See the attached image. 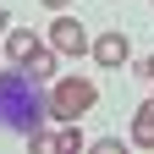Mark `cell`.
Here are the masks:
<instances>
[{
    "label": "cell",
    "mask_w": 154,
    "mask_h": 154,
    "mask_svg": "<svg viewBox=\"0 0 154 154\" xmlns=\"http://www.w3.org/2000/svg\"><path fill=\"white\" fill-rule=\"evenodd\" d=\"M38 77L28 66H17L0 77V121H11V127H22V132H38V116H44V105H38V94H33Z\"/></svg>",
    "instance_id": "6da1fadb"
},
{
    "label": "cell",
    "mask_w": 154,
    "mask_h": 154,
    "mask_svg": "<svg viewBox=\"0 0 154 154\" xmlns=\"http://www.w3.org/2000/svg\"><path fill=\"white\" fill-rule=\"evenodd\" d=\"M94 105H99V88H94L88 77H61V83L50 88V99H44V110L55 121H83Z\"/></svg>",
    "instance_id": "7a4b0ae2"
},
{
    "label": "cell",
    "mask_w": 154,
    "mask_h": 154,
    "mask_svg": "<svg viewBox=\"0 0 154 154\" xmlns=\"http://www.w3.org/2000/svg\"><path fill=\"white\" fill-rule=\"evenodd\" d=\"M6 55H11V66H28L38 83L55 77V55H50V44H44V38H33L28 28H11V33H6Z\"/></svg>",
    "instance_id": "3957f363"
},
{
    "label": "cell",
    "mask_w": 154,
    "mask_h": 154,
    "mask_svg": "<svg viewBox=\"0 0 154 154\" xmlns=\"http://www.w3.org/2000/svg\"><path fill=\"white\" fill-rule=\"evenodd\" d=\"M50 50H61V55H83V50H88V28L77 22V17H55V22H50Z\"/></svg>",
    "instance_id": "277c9868"
},
{
    "label": "cell",
    "mask_w": 154,
    "mask_h": 154,
    "mask_svg": "<svg viewBox=\"0 0 154 154\" xmlns=\"http://www.w3.org/2000/svg\"><path fill=\"white\" fill-rule=\"evenodd\" d=\"M88 50H94V61H99V66H127V61H132V38H127L121 28H116V33H99Z\"/></svg>",
    "instance_id": "5b68a950"
},
{
    "label": "cell",
    "mask_w": 154,
    "mask_h": 154,
    "mask_svg": "<svg viewBox=\"0 0 154 154\" xmlns=\"http://www.w3.org/2000/svg\"><path fill=\"white\" fill-rule=\"evenodd\" d=\"M132 143L138 149H154V99H143L132 110Z\"/></svg>",
    "instance_id": "8992f818"
},
{
    "label": "cell",
    "mask_w": 154,
    "mask_h": 154,
    "mask_svg": "<svg viewBox=\"0 0 154 154\" xmlns=\"http://www.w3.org/2000/svg\"><path fill=\"white\" fill-rule=\"evenodd\" d=\"M55 149H61V154H83V132H77V121H66L61 132H55Z\"/></svg>",
    "instance_id": "52a82bcc"
},
{
    "label": "cell",
    "mask_w": 154,
    "mask_h": 154,
    "mask_svg": "<svg viewBox=\"0 0 154 154\" xmlns=\"http://www.w3.org/2000/svg\"><path fill=\"white\" fill-rule=\"evenodd\" d=\"M0 33H11V11L6 6H0Z\"/></svg>",
    "instance_id": "ba28073f"
},
{
    "label": "cell",
    "mask_w": 154,
    "mask_h": 154,
    "mask_svg": "<svg viewBox=\"0 0 154 154\" xmlns=\"http://www.w3.org/2000/svg\"><path fill=\"white\" fill-rule=\"evenodd\" d=\"M138 72H143V77H149V83H154V55H149V61H143V66H138Z\"/></svg>",
    "instance_id": "9c48e42d"
},
{
    "label": "cell",
    "mask_w": 154,
    "mask_h": 154,
    "mask_svg": "<svg viewBox=\"0 0 154 154\" xmlns=\"http://www.w3.org/2000/svg\"><path fill=\"white\" fill-rule=\"evenodd\" d=\"M44 6H55V11H61V6H72V0H44Z\"/></svg>",
    "instance_id": "30bf717a"
}]
</instances>
